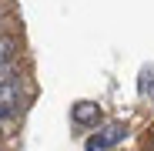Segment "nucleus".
<instances>
[{"instance_id":"nucleus-1","label":"nucleus","mask_w":154,"mask_h":151,"mask_svg":"<svg viewBox=\"0 0 154 151\" xmlns=\"http://www.w3.org/2000/svg\"><path fill=\"white\" fill-rule=\"evenodd\" d=\"M127 138V124L124 121H111V124H104L97 134H91L87 141H84V151H111L114 144H121Z\"/></svg>"},{"instance_id":"nucleus-2","label":"nucleus","mask_w":154,"mask_h":151,"mask_svg":"<svg viewBox=\"0 0 154 151\" xmlns=\"http://www.w3.org/2000/svg\"><path fill=\"white\" fill-rule=\"evenodd\" d=\"M70 118L74 124H84V128H97V121H100V104H94V101H77V104L70 108Z\"/></svg>"},{"instance_id":"nucleus-3","label":"nucleus","mask_w":154,"mask_h":151,"mask_svg":"<svg viewBox=\"0 0 154 151\" xmlns=\"http://www.w3.org/2000/svg\"><path fill=\"white\" fill-rule=\"evenodd\" d=\"M20 101V84H4L0 87V108H14Z\"/></svg>"},{"instance_id":"nucleus-4","label":"nucleus","mask_w":154,"mask_h":151,"mask_svg":"<svg viewBox=\"0 0 154 151\" xmlns=\"http://www.w3.org/2000/svg\"><path fill=\"white\" fill-rule=\"evenodd\" d=\"M14 50H17V40H14V37H7V34H0V64L14 61Z\"/></svg>"},{"instance_id":"nucleus-5","label":"nucleus","mask_w":154,"mask_h":151,"mask_svg":"<svg viewBox=\"0 0 154 151\" xmlns=\"http://www.w3.org/2000/svg\"><path fill=\"white\" fill-rule=\"evenodd\" d=\"M4 84H17V67H14V61L0 64V87H4Z\"/></svg>"},{"instance_id":"nucleus-6","label":"nucleus","mask_w":154,"mask_h":151,"mask_svg":"<svg viewBox=\"0 0 154 151\" xmlns=\"http://www.w3.org/2000/svg\"><path fill=\"white\" fill-rule=\"evenodd\" d=\"M147 91L154 94V71H144L141 74V94H147Z\"/></svg>"}]
</instances>
